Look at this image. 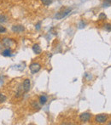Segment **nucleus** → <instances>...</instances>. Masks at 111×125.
Returning a JSON list of instances; mask_svg holds the SVG:
<instances>
[{
	"label": "nucleus",
	"mask_w": 111,
	"mask_h": 125,
	"mask_svg": "<svg viewBox=\"0 0 111 125\" xmlns=\"http://www.w3.org/2000/svg\"><path fill=\"white\" fill-rule=\"evenodd\" d=\"M72 11V9L71 8H65L62 9L61 11H59L58 13L56 14L55 15V18L56 20H61V19H63L64 17H66L70 12Z\"/></svg>",
	"instance_id": "f257e3e1"
},
{
	"label": "nucleus",
	"mask_w": 111,
	"mask_h": 125,
	"mask_svg": "<svg viewBox=\"0 0 111 125\" xmlns=\"http://www.w3.org/2000/svg\"><path fill=\"white\" fill-rule=\"evenodd\" d=\"M109 116L107 114H98L95 117V121L98 124H105L108 121Z\"/></svg>",
	"instance_id": "f03ea898"
},
{
	"label": "nucleus",
	"mask_w": 111,
	"mask_h": 125,
	"mask_svg": "<svg viewBox=\"0 0 111 125\" xmlns=\"http://www.w3.org/2000/svg\"><path fill=\"white\" fill-rule=\"evenodd\" d=\"M29 69H30V71H31V73H33V74H34V73H37L38 72H39V70L41 69V66H40V64H38V63L33 62L29 66Z\"/></svg>",
	"instance_id": "7ed1b4c3"
},
{
	"label": "nucleus",
	"mask_w": 111,
	"mask_h": 125,
	"mask_svg": "<svg viewBox=\"0 0 111 125\" xmlns=\"http://www.w3.org/2000/svg\"><path fill=\"white\" fill-rule=\"evenodd\" d=\"M2 43L4 47H7V48H11V47L14 46L15 44V42L13 41V39H10V38H3L2 40Z\"/></svg>",
	"instance_id": "20e7f679"
},
{
	"label": "nucleus",
	"mask_w": 111,
	"mask_h": 125,
	"mask_svg": "<svg viewBox=\"0 0 111 125\" xmlns=\"http://www.w3.org/2000/svg\"><path fill=\"white\" fill-rule=\"evenodd\" d=\"M91 117V113H89V112H84V113L80 115V122H82V123H86V122H88V121H90Z\"/></svg>",
	"instance_id": "39448f33"
},
{
	"label": "nucleus",
	"mask_w": 111,
	"mask_h": 125,
	"mask_svg": "<svg viewBox=\"0 0 111 125\" xmlns=\"http://www.w3.org/2000/svg\"><path fill=\"white\" fill-rule=\"evenodd\" d=\"M22 87H23V89H24V91H25V93L29 92L30 87H31V82H30V79L27 78V79H25V80H24Z\"/></svg>",
	"instance_id": "423d86ee"
},
{
	"label": "nucleus",
	"mask_w": 111,
	"mask_h": 125,
	"mask_svg": "<svg viewBox=\"0 0 111 125\" xmlns=\"http://www.w3.org/2000/svg\"><path fill=\"white\" fill-rule=\"evenodd\" d=\"M12 31L13 32H15V33H20V32H22V31L25 30V28L23 27V26H21V25H18V26H13L11 28Z\"/></svg>",
	"instance_id": "0eeeda50"
},
{
	"label": "nucleus",
	"mask_w": 111,
	"mask_h": 125,
	"mask_svg": "<svg viewBox=\"0 0 111 125\" xmlns=\"http://www.w3.org/2000/svg\"><path fill=\"white\" fill-rule=\"evenodd\" d=\"M47 100H48V98H47V96L45 95V94H41V95L39 96V98H38V101H39V104L41 105H45Z\"/></svg>",
	"instance_id": "6e6552de"
},
{
	"label": "nucleus",
	"mask_w": 111,
	"mask_h": 125,
	"mask_svg": "<svg viewBox=\"0 0 111 125\" xmlns=\"http://www.w3.org/2000/svg\"><path fill=\"white\" fill-rule=\"evenodd\" d=\"M33 51L34 52V54H41V52H42V50H41V48H40V46L38 44H34L33 46Z\"/></svg>",
	"instance_id": "1a4fd4ad"
},
{
	"label": "nucleus",
	"mask_w": 111,
	"mask_h": 125,
	"mask_svg": "<svg viewBox=\"0 0 111 125\" xmlns=\"http://www.w3.org/2000/svg\"><path fill=\"white\" fill-rule=\"evenodd\" d=\"M2 55L3 56H5V57H8V56H11V50L10 48H7L5 49L2 52Z\"/></svg>",
	"instance_id": "9d476101"
},
{
	"label": "nucleus",
	"mask_w": 111,
	"mask_h": 125,
	"mask_svg": "<svg viewBox=\"0 0 111 125\" xmlns=\"http://www.w3.org/2000/svg\"><path fill=\"white\" fill-rule=\"evenodd\" d=\"M23 92H25L23 89V87L22 88V86H19V88L17 89V92H16V97H20L23 94Z\"/></svg>",
	"instance_id": "9b49d317"
},
{
	"label": "nucleus",
	"mask_w": 111,
	"mask_h": 125,
	"mask_svg": "<svg viewBox=\"0 0 111 125\" xmlns=\"http://www.w3.org/2000/svg\"><path fill=\"white\" fill-rule=\"evenodd\" d=\"M41 2L45 6H49L50 4H51L53 0H41Z\"/></svg>",
	"instance_id": "f8f14e48"
},
{
	"label": "nucleus",
	"mask_w": 111,
	"mask_h": 125,
	"mask_svg": "<svg viewBox=\"0 0 111 125\" xmlns=\"http://www.w3.org/2000/svg\"><path fill=\"white\" fill-rule=\"evenodd\" d=\"M7 16H5L4 15H0V23H4L7 21Z\"/></svg>",
	"instance_id": "ddd939ff"
},
{
	"label": "nucleus",
	"mask_w": 111,
	"mask_h": 125,
	"mask_svg": "<svg viewBox=\"0 0 111 125\" xmlns=\"http://www.w3.org/2000/svg\"><path fill=\"white\" fill-rule=\"evenodd\" d=\"M106 19V15L104 13H100L99 15H98V20L99 21H103Z\"/></svg>",
	"instance_id": "4468645a"
},
{
	"label": "nucleus",
	"mask_w": 111,
	"mask_h": 125,
	"mask_svg": "<svg viewBox=\"0 0 111 125\" xmlns=\"http://www.w3.org/2000/svg\"><path fill=\"white\" fill-rule=\"evenodd\" d=\"M32 107H33V108H34V109H36V107H37V109L40 108V106L38 105V102H37V101H33V102H32Z\"/></svg>",
	"instance_id": "2eb2a0df"
},
{
	"label": "nucleus",
	"mask_w": 111,
	"mask_h": 125,
	"mask_svg": "<svg viewBox=\"0 0 111 125\" xmlns=\"http://www.w3.org/2000/svg\"><path fill=\"white\" fill-rule=\"evenodd\" d=\"M104 29L108 31H111V24L110 23H107L104 25Z\"/></svg>",
	"instance_id": "dca6fc26"
},
{
	"label": "nucleus",
	"mask_w": 111,
	"mask_h": 125,
	"mask_svg": "<svg viewBox=\"0 0 111 125\" xmlns=\"http://www.w3.org/2000/svg\"><path fill=\"white\" fill-rule=\"evenodd\" d=\"M6 96L4 95V94H0V103H3V102H4L5 100H6Z\"/></svg>",
	"instance_id": "f3484780"
},
{
	"label": "nucleus",
	"mask_w": 111,
	"mask_h": 125,
	"mask_svg": "<svg viewBox=\"0 0 111 125\" xmlns=\"http://www.w3.org/2000/svg\"><path fill=\"white\" fill-rule=\"evenodd\" d=\"M110 5H111L110 2H108V1H106V0H104V2H103V7H109V6H110Z\"/></svg>",
	"instance_id": "a211bd4d"
},
{
	"label": "nucleus",
	"mask_w": 111,
	"mask_h": 125,
	"mask_svg": "<svg viewBox=\"0 0 111 125\" xmlns=\"http://www.w3.org/2000/svg\"><path fill=\"white\" fill-rule=\"evenodd\" d=\"M6 31V28L4 27V26H0V33H3Z\"/></svg>",
	"instance_id": "6ab92c4d"
},
{
	"label": "nucleus",
	"mask_w": 111,
	"mask_h": 125,
	"mask_svg": "<svg viewBox=\"0 0 111 125\" xmlns=\"http://www.w3.org/2000/svg\"><path fill=\"white\" fill-rule=\"evenodd\" d=\"M85 26H86V23H85L83 21H81L80 22V25H79L80 28H83V27H85Z\"/></svg>",
	"instance_id": "aec40b11"
},
{
	"label": "nucleus",
	"mask_w": 111,
	"mask_h": 125,
	"mask_svg": "<svg viewBox=\"0 0 111 125\" xmlns=\"http://www.w3.org/2000/svg\"><path fill=\"white\" fill-rule=\"evenodd\" d=\"M40 25H41V22H38V23L37 24L36 26H35V27H36L37 30H39L40 29Z\"/></svg>",
	"instance_id": "412c9836"
},
{
	"label": "nucleus",
	"mask_w": 111,
	"mask_h": 125,
	"mask_svg": "<svg viewBox=\"0 0 111 125\" xmlns=\"http://www.w3.org/2000/svg\"><path fill=\"white\" fill-rule=\"evenodd\" d=\"M106 1H108V2H110V3H111V0H106Z\"/></svg>",
	"instance_id": "4be33fe9"
},
{
	"label": "nucleus",
	"mask_w": 111,
	"mask_h": 125,
	"mask_svg": "<svg viewBox=\"0 0 111 125\" xmlns=\"http://www.w3.org/2000/svg\"><path fill=\"white\" fill-rule=\"evenodd\" d=\"M109 124H111V122H110V123H109Z\"/></svg>",
	"instance_id": "5701e85b"
}]
</instances>
